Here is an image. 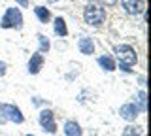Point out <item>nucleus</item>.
Instances as JSON below:
<instances>
[{
  "mask_svg": "<svg viewBox=\"0 0 151 136\" xmlns=\"http://www.w3.org/2000/svg\"><path fill=\"white\" fill-rule=\"evenodd\" d=\"M83 21H85V25L94 27V29L102 27L108 21L106 6L102 2H98V0H89L83 8Z\"/></svg>",
  "mask_w": 151,
  "mask_h": 136,
  "instance_id": "1",
  "label": "nucleus"
},
{
  "mask_svg": "<svg viewBox=\"0 0 151 136\" xmlns=\"http://www.w3.org/2000/svg\"><path fill=\"white\" fill-rule=\"evenodd\" d=\"M25 27V17H23L21 8L8 6L0 17V29L4 30H21Z\"/></svg>",
  "mask_w": 151,
  "mask_h": 136,
  "instance_id": "2",
  "label": "nucleus"
},
{
  "mask_svg": "<svg viewBox=\"0 0 151 136\" xmlns=\"http://www.w3.org/2000/svg\"><path fill=\"white\" fill-rule=\"evenodd\" d=\"M38 125H40V129L44 130L45 134H57L59 132V125H57V119H55V112L51 110L49 106H44L40 108V112H38Z\"/></svg>",
  "mask_w": 151,
  "mask_h": 136,
  "instance_id": "3",
  "label": "nucleus"
},
{
  "mask_svg": "<svg viewBox=\"0 0 151 136\" xmlns=\"http://www.w3.org/2000/svg\"><path fill=\"white\" fill-rule=\"evenodd\" d=\"M113 57H115L117 63L129 64V66H136L138 64V51L132 47L130 44H119L113 47Z\"/></svg>",
  "mask_w": 151,
  "mask_h": 136,
  "instance_id": "4",
  "label": "nucleus"
},
{
  "mask_svg": "<svg viewBox=\"0 0 151 136\" xmlns=\"http://www.w3.org/2000/svg\"><path fill=\"white\" fill-rule=\"evenodd\" d=\"M0 117H4L8 123H15V125L25 123L23 110L17 104H13V102H0Z\"/></svg>",
  "mask_w": 151,
  "mask_h": 136,
  "instance_id": "5",
  "label": "nucleus"
},
{
  "mask_svg": "<svg viewBox=\"0 0 151 136\" xmlns=\"http://www.w3.org/2000/svg\"><path fill=\"white\" fill-rule=\"evenodd\" d=\"M140 115H142V112H140V108L136 106L134 100L125 102V104H121V108H119V117L123 121H127V123H136Z\"/></svg>",
  "mask_w": 151,
  "mask_h": 136,
  "instance_id": "6",
  "label": "nucleus"
},
{
  "mask_svg": "<svg viewBox=\"0 0 151 136\" xmlns=\"http://www.w3.org/2000/svg\"><path fill=\"white\" fill-rule=\"evenodd\" d=\"M44 64H45V55L40 53V51H34L27 63V72L30 76H38L42 72V68H44Z\"/></svg>",
  "mask_w": 151,
  "mask_h": 136,
  "instance_id": "7",
  "label": "nucleus"
},
{
  "mask_svg": "<svg viewBox=\"0 0 151 136\" xmlns=\"http://www.w3.org/2000/svg\"><path fill=\"white\" fill-rule=\"evenodd\" d=\"M121 8H123V12H125L127 15L138 17L145 10V2L144 0H121Z\"/></svg>",
  "mask_w": 151,
  "mask_h": 136,
  "instance_id": "8",
  "label": "nucleus"
},
{
  "mask_svg": "<svg viewBox=\"0 0 151 136\" xmlns=\"http://www.w3.org/2000/svg\"><path fill=\"white\" fill-rule=\"evenodd\" d=\"M96 64H98V68H100L102 72H108V74H111V72L117 70V60H115V57H113L111 53L98 55V57H96Z\"/></svg>",
  "mask_w": 151,
  "mask_h": 136,
  "instance_id": "9",
  "label": "nucleus"
},
{
  "mask_svg": "<svg viewBox=\"0 0 151 136\" xmlns=\"http://www.w3.org/2000/svg\"><path fill=\"white\" fill-rule=\"evenodd\" d=\"M78 51L85 57H91L94 55V51H96V44H94V40L91 36H81V38L78 40Z\"/></svg>",
  "mask_w": 151,
  "mask_h": 136,
  "instance_id": "10",
  "label": "nucleus"
},
{
  "mask_svg": "<svg viewBox=\"0 0 151 136\" xmlns=\"http://www.w3.org/2000/svg\"><path fill=\"white\" fill-rule=\"evenodd\" d=\"M63 134L64 136H83V127L76 119H66L63 125Z\"/></svg>",
  "mask_w": 151,
  "mask_h": 136,
  "instance_id": "11",
  "label": "nucleus"
},
{
  "mask_svg": "<svg viewBox=\"0 0 151 136\" xmlns=\"http://www.w3.org/2000/svg\"><path fill=\"white\" fill-rule=\"evenodd\" d=\"M51 25H53V34L57 38H66L68 36V25H66V19L60 15H57L51 19Z\"/></svg>",
  "mask_w": 151,
  "mask_h": 136,
  "instance_id": "12",
  "label": "nucleus"
},
{
  "mask_svg": "<svg viewBox=\"0 0 151 136\" xmlns=\"http://www.w3.org/2000/svg\"><path fill=\"white\" fill-rule=\"evenodd\" d=\"M32 12H34V15H36V19H38L40 25H47V23H51V19H53L51 10L47 6H34Z\"/></svg>",
  "mask_w": 151,
  "mask_h": 136,
  "instance_id": "13",
  "label": "nucleus"
},
{
  "mask_svg": "<svg viewBox=\"0 0 151 136\" xmlns=\"http://www.w3.org/2000/svg\"><path fill=\"white\" fill-rule=\"evenodd\" d=\"M36 42H38V49L36 51H40V53H44V55H47L51 51V40L47 38L44 32H38L36 34Z\"/></svg>",
  "mask_w": 151,
  "mask_h": 136,
  "instance_id": "14",
  "label": "nucleus"
},
{
  "mask_svg": "<svg viewBox=\"0 0 151 136\" xmlns=\"http://www.w3.org/2000/svg\"><path fill=\"white\" fill-rule=\"evenodd\" d=\"M134 102H136V106L140 108L142 115L147 114V91H145V89H140V91L134 95Z\"/></svg>",
  "mask_w": 151,
  "mask_h": 136,
  "instance_id": "15",
  "label": "nucleus"
},
{
  "mask_svg": "<svg viewBox=\"0 0 151 136\" xmlns=\"http://www.w3.org/2000/svg\"><path fill=\"white\" fill-rule=\"evenodd\" d=\"M142 127H138V125H132V123H129L123 129V136H138V134H142Z\"/></svg>",
  "mask_w": 151,
  "mask_h": 136,
  "instance_id": "16",
  "label": "nucleus"
},
{
  "mask_svg": "<svg viewBox=\"0 0 151 136\" xmlns=\"http://www.w3.org/2000/svg\"><path fill=\"white\" fill-rule=\"evenodd\" d=\"M117 70H121L123 74H127V76H132V74H134L132 66H129V64H123V63H117Z\"/></svg>",
  "mask_w": 151,
  "mask_h": 136,
  "instance_id": "17",
  "label": "nucleus"
},
{
  "mask_svg": "<svg viewBox=\"0 0 151 136\" xmlns=\"http://www.w3.org/2000/svg\"><path fill=\"white\" fill-rule=\"evenodd\" d=\"M32 104L34 106H38V108H44V106H49V102L45 100V98H40V96H32Z\"/></svg>",
  "mask_w": 151,
  "mask_h": 136,
  "instance_id": "18",
  "label": "nucleus"
},
{
  "mask_svg": "<svg viewBox=\"0 0 151 136\" xmlns=\"http://www.w3.org/2000/svg\"><path fill=\"white\" fill-rule=\"evenodd\" d=\"M6 74H8V63L0 59V79L6 78Z\"/></svg>",
  "mask_w": 151,
  "mask_h": 136,
  "instance_id": "19",
  "label": "nucleus"
},
{
  "mask_svg": "<svg viewBox=\"0 0 151 136\" xmlns=\"http://www.w3.org/2000/svg\"><path fill=\"white\" fill-rule=\"evenodd\" d=\"M15 4L21 6V8H28V6H30V0H15Z\"/></svg>",
  "mask_w": 151,
  "mask_h": 136,
  "instance_id": "20",
  "label": "nucleus"
},
{
  "mask_svg": "<svg viewBox=\"0 0 151 136\" xmlns=\"http://www.w3.org/2000/svg\"><path fill=\"white\" fill-rule=\"evenodd\" d=\"M138 83H140L142 89H145V85H147V83H145V74H142V76L138 78Z\"/></svg>",
  "mask_w": 151,
  "mask_h": 136,
  "instance_id": "21",
  "label": "nucleus"
},
{
  "mask_svg": "<svg viewBox=\"0 0 151 136\" xmlns=\"http://www.w3.org/2000/svg\"><path fill=\"white\" fill-rule=\"evenodd\" d=\"M104 4H106V6H115L117 2H119V0H102Z\"/></svg>",
  "mask_w": 151,
  "mask_h": 136,
  "instance_id": "22",
  "label": "nucleus"
},
{
  "mask_svg": "<svg viewBox=\"0 0 151 136\" xmlns=\"http://www.w3.org/2000/svg\"><path fill=\"white\" fill-rule=\"evenodd\" d=\"M47 2H49V4H53V2H59V0H47Z\"/></svg>",
  "mask_w": 151,
  "mask_h": 136,
  "instance_id": "23",
  "label": "nucleus"
},
{
  "mask_svg": "<svg viewBox=\"0 0 151 136\" xmlns=\"http://www.w3.org/2000/svg\"><path fill=\"white\" fill-rule=\"evenodd\" d=\"M25 136H36V134H25Z\"/></svg>",
  "mask_w": 151,
  "mask_h": 136,
  "instance_id": "24",
  "label": "nucleus"
},
{
  "mask_svg": "<svg viewBox=\"0 0 151 136\" xmlns=\"http://www.w3.org/2000/svg\"><path fill=\"white\" fill-rule=\"evenodd\" d=\"M138 136H145V134H144V132H142V134H138Z\"/></svg>",
  "mask_w": 151,
  "mask_h": 136,
  "instance_id": "25",
  "label": "nucleus"
},
{
  "mask_svg": "<svg viewBox=\"0 0 151 136\" xmlns=\"http://www.w3.org/2000/svg\"><path fill=\"white\" fill-rule=\"evenodd\" d=\"M144 2H147V0H144Z\"/></svg>",
  "mask_w": 151,
  "mask_h": 136,
  "instance_id": "26",
  "label": "nucleus"
}]
</instances>
